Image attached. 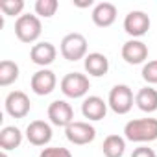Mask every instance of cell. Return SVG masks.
<instances>
[{
    "label": "cell",
    "instance_id": "cell-5",
    "mask_svg": "<svg viewBox=\"0 0 157 157\" xmlns=\"http://www.w3.org/2000/svg\"><path fill=\"white\" fill-rule=\"evenodd\" d=\"M133 102H135L133 91H131V87L126 85V83H118V85H115V87L109 91L107 105H109L117 115H126V113H129L131 107H133Z\"/></svg>",
    "mask_w": 157,
    "mask_h": 157
},
{
    "label": "cell",
    "instance_id": "cell-10",
    "mask_svg": "<svg viewBox=\"0 0 157 157\" xmlns=\"http://www.w3.org/2000/svg\"><path fill=\"white\" fill-rule=\"evenodd\" d=\"M30 85H32V91H33L37 96H46V94H50V93L56 89L57 78H56V74H54L50 68H41V70H37V72L32 76Z\"/></svg>",
    "mask_w": 157,
    "mask_h": 157
},
{
    "label": "cell",
    "instance_id": "cell-23",
    "mask_svg": "<svg viewBox=\"0 0 157 157\" xmlns=\"http://www.w3.org/2000/svg\"><path fill=\"white\" fill-rule=\"evenodd\" d=\"M142 80L150 85H157V59H151L148 63H144L142 67Z\"/></svg>",
    "mask_w": 157,
    "mask_h": 157
},
{
    "label": "cell",
    "instance_id": "cell-22",
    "mask_svg": "<svg viewBox=\"0 0 157 157\" xmlns=\"http://www.w3.org/2000/svg\"><path fill=\"white\" fill-rule=\"evenodd\" d=\"M0 10L8 17H15V15L21 17V13L24 10V0H2L0 2Z\"/></svg>",
    "mask_w": 157,
    "mask_h": 157
},
{
    "label": "cell",
    "instance_id": "cell-6",
    "mask_svg": "<svg viewBox=\"0 0 157 157\" xmlns=\"http://www.w3.org/2000/svg\"><path fill=\"white\" fill-rule=\"evenodd\" d=\"M65 135H67L68 142H72L76 146H83V144H89L96 139V129L89 122L74 120L70 126L65 128Z\"/></svg>",
    "mask_w": 157,
    "mask_h": 157
},
{
    "label": "cell",
    "instance_id": "cell-20",
    "mask_svg": "<svg viewBox=\"0 0 157 157\" xmlns=\"http://www.w3.org/2000/svg\"><path fill=\"white\" fill-rule=\"evenodd\" d=\"M19 80V65L11 59H4L0 63V85L8 87Z\"/></svg>",
    "mask_w": 157,
    "mask_h": 157
},
{
    "label": "cell",
    "instance_id": "cell-15",
    "mask_svg": "<svg viewBox=\"0 0 157 157\" xmlns=\"http://www.w3.org/2000/svg\"><path fill=\"white\" fill-rule=\"evenodd\" d=\"M91 17L98 28H109L117 21V6L111 2H100L94 6Z\"/></svg>",
    "mask_w": 157,
    "mask_h": 157
},
{
    "label": "cell",
    "instance_id": "cell-14",
    "mask_svg": "<svg viewBox=\"0 0 157 157\" xmlns=\"http://www.w3.org/2000/svg\"><path fill=\"white\" fill-rule=\"evenodd\" d=\"M107 107L109 105H107V102L104 98H100V96H87L83 100V104H82V113H83V117L87 120L96 122V120L105 118Z\"/></svg>",
    "mask_w": 157,
    "mask_h": 157
},
{
    "label": "cell",
    "instance_id": "cell-25",
    "mask_svg": "<svg viewBox=\"0 0 157 157\" xmlns=\"http://www.w3.org/2000/svg\"><path fill=\"white\" fill-rule=\"evenodd\" d=\"M131 157H157V153L151 148H148V146H139V148L133 150Z\"/></svg>",
    "mask_w": 157,
    "mask_h": 157
},
{
    "label": "cell",
    "instance_id": "cell-7",
    "mask_svg": "<svg viewBox=\"0 0 157 157\" xmlns=\"http://www.w3.org/2000/svg\"><path fill=\"white\" fill-rule=\"evenodd\" d=\"M4 105H6V113L13 118H24L32 109V102H30L28 94L22 91H11L6 96Z\"/></svg>",
    "mask_w": 157,
    "mask_h": 157
},
{
    "label": "cell",
    "instance_id": "cell-21",
    "mask_svg": "<svg viewBox=\"0 0 157 157\" xmlns=\"http://www.w3.org/2000/svg\"><path fill=\"white\" fill-rule=\"evenodd\" d=\"M57 8H59L57 0H37V2H35V13L39 17H44V19L54 17Z\"/></svg>",
    "mask_w": 157,
    "mask_h": 157
},
{
    "label": "cell",
    "instance_id": "cell-18",
    "mask_svg": "<svg viewBox=\"0 0 157 157\" xmlns=\"http://www.w3.org/2000/svg\"><path fill=\"white\" fill-rule=\"evenodd\" d=\"M22 144V131L17 126H6L0 131V148L4 151L15 150Z\"/></svg>",
    "mask_w": 157,
    "mask_h": 157
},
{
    "label": "cell",
    "instance_id": "cell-27",
    "mask_svg": "<svg viewBox=\"0 0 157 157\" xmlns=\"http://www.w3.org/2000/svg\"><path fill=\"white\" fill-rule=\"evenodd\" d=\"M0 157H8V151H4V150H2V153H0Z\"/></svg>",
    "mask_w": 157,
    "mask_h": 157
},
{
    "label": "cell",
    "instance_id": "cell-26",
    "mask_svg": "<svg viewBox=\"0 0 157 157\" xmlns=\"http://www.w3.org/2000/svg\"><path fill=\"white\" fill-rule=\"evenodd\" d=\"M74 4L78 8H89V6H93V0H91V2H76V0H74Z\"/></svg>",
    "mask_w": 157,
    "mask_h": 157
},
{
    "label": "cell",
    "instance_id": "cell-12",
    "mask_svg": "<svg viewBox=\"0 0 157 157\" xmlns=\"http://www.w3.org/2000/svg\"><path fill=\"white\" fill-rule=\"evenodd\" d=\"M26 139L33 146H46L52 140V126L44 120H33L26 128Z\"/></svg>",
    "mask_w": 157,
    "mask_h": 157
},
{
    "label": "cell",
    "instance_id": "cell-13",
    "mask_svg": "<svg viewBox=\"0 0 157 157\" xmlns=\"http://www.w3.org/2000/svg\"><path fill=\"white\" fill-rule=\"evenodd\" d=\"M56 57H57V48L52 44V43H48V41H41V43H35L33 46H32V50H30V59L35 63V65H39V67H48V65H52L54 61H56Z\"/></svg>",
    "mask_w": 157,
    "mask_h": 157
},
{
    "label": "cell",
    "instance_id": "cell-8",
    "mask_svg": "<svg viewBox=\"0 0 157 157\" xmlns=\"http://www.w3.org/2000/svg\"><path fill=\"white\" fill-rule=\"evenodd\" d=\"M124 30L133 39H139L150 30V17L140 10H133L124 19Z\"/></svg>",
    "mask_w": 157,
    "mask_h": 157
},
{
    "label": "cell",
    "instance_id": "cell-1",
    "mask_svg": "<svg viewBox=\"0 0 157 157\" xmlns=\"http://www.w3.org/2000/svg\"><path fill=\"white\" fill-rule=\"evenodd\" d=\"M124 139L131 142L157 140V118H135L124 126Z\"/></svg>",
    "mask_w": 157,
    "mask_h": 157
},
{
    "label": "cell",
    "instance_id": "cell-16",
    "mask_svg": "<svg viewBox=\"0 0 157 157\" xmlns=\"http://www.w3.org/2000/svg\"><path fill=\"white\" fill-rule=\"evenodd\" d=\"M83 67H85L89 76L102 78L109 70V59L104 54H100V52H93V54H87V57L83 61Z\"/></svg>",
    "mask_w": 157,
    "mask_h": 157
},
{
    "label": "cell",
    "instance_id": "cell-4",
    "mask_svg": "<svg viewBox=\"0 0 157 157\" xmlns=\"http://www.w3.org/2000/svg\"><path fill=\"white\" fill-rule=\"evenodd\" d=\"M59 87L67 98H83L91 89V82L82 72H68L63 76Z\"/></svg>",
    "mask_w": 157,
    "mask_h": 157
},
{
    "label": "cell",
    "instance_id": "cell-17",
    "mask_svg": "<svg viewBox=\"0 0 157 157\" xmlns=\"http://www.w3.org/2000/svg\"><path fill=\"white\" fill-rule=\"evenodd\" d=\"M135 104L144 113H155L157 111V91L153 87H142L135 94Z\"/></svg>",
    "mask_w": 157,
    "mask_h": 157
},
{
    "label": "cell",
    "instance_id": "cell-24",
    "mask_svg": "<svg viewBox=\"0 0 157 157\" xmlns=\"http://www.w3.org/2000/svg\"><path fill=\"white\" fill-rule=\"evenodd\" d=\"M39 157H72L68 148L63 146H50V148H43V151L39 153Z\"/></svg>",
    "mask_w": 157,
    "mask_h": 157
},
{
    "label": "cell",
    "instance_id": "cell-2",
    "mask_svg": "<svg viewBox=\"0 0 157 157\" xmlns=\"http://www.w3.org/2000/svg\"><path fill=\"white\" fill-rule=\"evenodd\" d=\"M59 50H61V56H63L67 61H80V59H85V57H87V39H85L82 33H78V32L67 33V35L61 39Z\"/></svg>",
    "mask_w": 157,
    "mask_h": 157
},
{
    "label": "cell",
    "instance_id": "cell-19",
    "mask_svg": "<svg viewBox=\"0 0 157 157\" xmlns=\"http://www.w3.org/2000/svg\"><path fill=\"white\" fill-rule=\"evenodd\" d=\"M102 151L105 157H122L126 151V139L120 135H107L104 139Z\"/></svg>",
    "mask_w": 157,
    "mask_h": 157
},
{
    "label": "cell",
    "instance_id": "cell-11",
    "mask_svg": "<svg viewBox=\"0 0 157 157\" xmlns=\"http://www.w3.org/2000/svg\"><path fill=\"white\" fill-rule=\"evenodd\" d=\"M122 59L129 65H140L148 59V46L140 39H129L122 44Z\"/></svg>",
    "mask_w": 157,
    "mask_h": 157
},
{
    "label": "cell",
    "instance_id": "cell-9",
    "mask_svg": "<svg viewBox=\"0 0 157 157\" xmlns=\"http://www.w3.org/2000/svg\"><path fill=\"white\" fill-rule=\"evenodd\" d=\"M48 118L54 126L67 128L74 122V109L65 100H54L48 105Z\"/></svg>",
    "mask_w": 157,
    "mask_h": 157
},
{
    "label": "cell",
    "instance_id": "cell-3",
    "mask_svg": "<svg viewBox=\"0 0 157 157\" xmlns=\"http://www.w3.org/2000/svg\"><path fill=\"white\" fill-rule=\"evenodd\" d=\"M41 32H43V26H41V19L37 15H21L17 17L15 21V35L19 41L22 43H35L39 37H41Z\"/></svg>",
    "mask_w": 157,
    "mask_h": 157
}]
</instances>
